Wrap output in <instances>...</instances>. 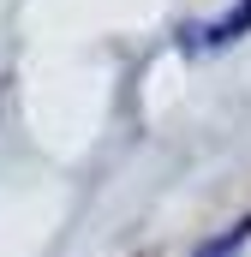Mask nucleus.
<instances>
[{
	"label": "nucleus",
	"mask_w": 251,
	"mask_h": 257,
	"mask_svg": "<svg viewBox=\"0 0 251 257\" xmlns=\"http://www.w3.org/2000/svg\"><path fill=\"white\" fill-rule=\"evenodd\" d=\"M239 30H251V0H239L221 24H209V30H191V42H203V48H221V42H233Z\"/></svg>",
	"instance_id": "1"
}]
</instances>
